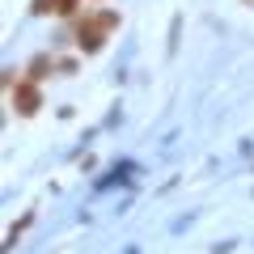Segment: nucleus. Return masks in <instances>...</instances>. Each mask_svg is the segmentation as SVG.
I'll return each instance as SVG.
<instances>
[{"label":"nucleus","instance_id":"1","mask_svg":"<svg viewBox=\"0 0 254 254\" xmlns=\"http://www.w3.org/2000/svg\"><path fill=\"white\" fill-rule=\"evenodd\" d=\"M119 26V13L115 9H98V13H89V17H76V47H81L85 55H93V51H102L106 47V34Z\"/></svg>","mask_w":254,"mask_h":254},{"label":"nucleus","instance_id":"2","mask_svg":"<svg viewBox=\"0 0 254 254\" xmlns=\"http://www.w3.org/2000/svg\"><path fill=\"white\" fill-rule=\"evenodd\" d=\"M38 106H43V93H38V85L21 76V81L13 85V110H17V115H38Z\"/></svg>","mask_w":254,"mask_h":254},{"label":"nucleus","instance_id":"3","mask_svg":"<svg viewBox=\"0 0 254 254\" xmlns=\"http://www.w3.org/2000/svg\"><path fill=\"white\" fill-rule=\"evenodd\" d=\"M51 68H60V64L51 60V55H34V60H30V68H26V81H47V72H51Z\"/></svg>","mask_w":254,"mask_h":254},{"label":"nucleus","instance_id":"4","mask_svg":"<svg viewBox=\"0 0 254 254\" xmlns=\"http://www.w3.org/2000/svg\"><path fill=\"white\" fill-rule=\"evenodd\" d=\"M60 9V0H30V13H38V17H43V13H55Z\"/></svg>","mask_w":254,"mask_h":254},{"label":"nucleus","instance_id":"5","mask_svg":"<svg viewBox=\"0 0 254 254\" xmlns=\"http://www.w3.org/2000/svg\"><path fill=\"white\" fill-rule=\"evenodd\" d=\"M60 17H76V13H81V0H60Z\"/></svg>","mask_w":254,"mask_h":254},{"label":"nucleus","instance_id":"6","mask_svg":"<svg viewBox=\"0 0 254 254\" xmlns=\"http://www.w3.org/2000/svg\"><path fill=\"white\" fill-rule=\"evenodd\" d=\"M246 4H254V0H246Z\"/></svg>","mask_w":254,"mask_h":254}]
</instances>
